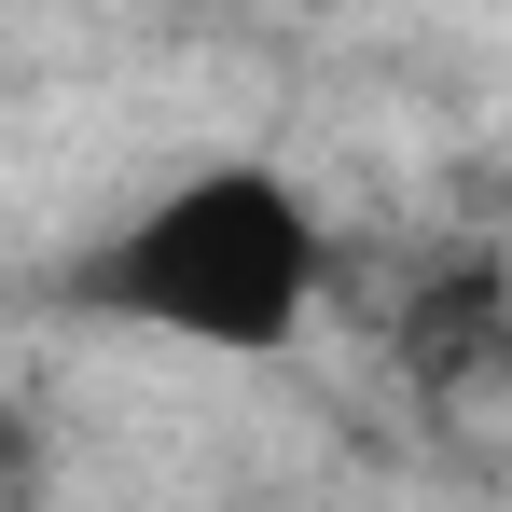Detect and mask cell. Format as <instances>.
<instances>
[{"instance_id": "6da1fadb", "label": "cell", "mask_w": 512, "mask_h": 512, "mask_svg": "<svg viewBox=\"0 0 512 512\" xmlns=\"http://www.w3.org/2000/svg\"><path fill=\"white\" fill-rule=\"evenodd\" d=\"M84 305H111V319H139L167 346L263 360L319 305V222L277 167H194L84 263Z\"/></svg>"}, {"instance_id": "7a4b0ae2", "label": "cell", "mask_w": 512, "mask_h": 512, "mask_svg": "<svg viewBox=\"0 0 512 512\" xmlns=\"http://www.w3.org/2000/svg\"><path fill=\"white\" fill-rule=\"evenodd\" d=\"M416 291H429V305L402 319V346H416V374H457L471 333L499 319V291H485V263H443V277H416Z\"/></svg>"}, {"instance_id": "3957f363", "label": "cell", "mask_w": 512, "mask_h": 512, "mask_svg": "<svg viewBox=\"0 0 512 512\" xmlns=\"http://www.w3.org/2000/svg\"><path fill=\"white\" fill-rule=\"evenodd\" d=\"M14 457H28V443H14V416H0V471H14Z\"/></svg>"}]
</instances>
